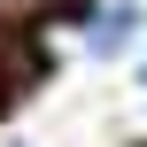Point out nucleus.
Listing matches in <instances>:
<instances>
[{
  "label": "nucleus",
  "instance_id": "nucleus-1",
  "mask_svg": "<svg viewBox=\"0 0 147 147\" xmlns=\"http://www.w3.org/2000/svg\"><path fill=\"white\" fill-rule=\"evenodd\" d=\"M124 39H132V16H101L93 23V47H124Z\"/></svg>",
  "mask_w": 147,
  "mask_h": 147
},
{
  "label": "nucleus",
  "instance_id": "nucleus-2",
  "mask_svg": "<svg viewBox=\"0 0 147 147\" xmlns=\"http://www.w3.org/2000/svg\"><path fill=\"white\" fill-rule=\"evenodd\" d=\"M47 8H62V0H0V23H31V16H47Z\"/></svg>",
  "mask_w": 147,
  "mask_h": 147
},
{
  "label": "nucleus",
  "instance_id": "nucleus-3",
  "mask_svg": "<svg viewBox=\"0 0 147 147\" xmlns=\"http://www.w3.org/2000/svg\"><path fill=\"white\" fill-rule=\"evenodd\" d=\"M140 85H147V70H140Z\"/></svg>",
  "mask_w": 147,
  "mask_h": 147
},
{
  "label": "nucleus",
  "instance_id": "nucleus-4",
  "mask_svg": "<svg viewBox=\"0 0 147 147\" xmlns=\"http://www.w3.org/2000/svg\"><path fill=\"white\" fill-rule=\"evenodd\" d=\"M8 147H23V140H8Z\"/></svg>",
  "mask_w": 147,
  "mask_h": 147
}]
</instances>
